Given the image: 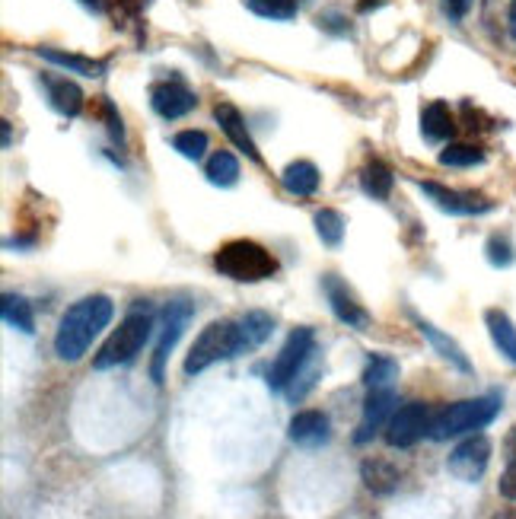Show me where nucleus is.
Here are the masks:
<instances>
[{
    "instance_id": "f257e3e1",
    "label": "nucleus",
    "mask_w": 516,
    "mask_h": 519,
    "mask_svg": "<svg viewBox=\"0 0 516 519\" xmlns=\"http://www.w3.org/2000/svg\"><path fill=\"white\" fill-rule=\"evenodd\" d=\"M115 316V303L102 293H93V297H83L74 306H67V313L58 322L55 332V354L64 363L80 360L90 344L96 341V335L112 322Z\"/></svg>"
},
{
    "instance_id": "f03ea898",
    "label": "nucleus",
    "mask_w": 516,
    "mask_h": 519,
    "mask_svg": "<svg viewBox=\"0 0 516 519\" xmlns=\"http://www.w3.org/2000/svg\"><path fill=\"white\" fill-rule=\"evenodd\" d=\"M153 306L147 300H137L131 306V313L122 319V325L109 335V341L102 344L99 354L93 357V370H112L125 367V363L137 360V354L144 351V344L153 335Z\"/></svg>"
},
{
    "instance_id": "7ed1b4c3",
    "label": "nucleus",
    "mask_w": 516,
    "mask_h": 519,
    "mask_svg": "<svg viewBox=\"0 0 516 519\" xmlns=\"http://www.w3.org/2000/svg\"><path fill=\"white\" fill-rule=\"evenodd\" d=\"M214 268L236 284H258L278 274L274 255L252 239H233L214 252Z\"/></svg>"
},
{
    "instance_id": "20e7f679",
    "label": "nucleus",
    "mask_w": 516,
    "mask_h": 519,
    "mask_svg": "<svg viewBox=\"0 0 516 519\" xmlns=\"http://www.w3.org/2000/svg\"><path fill=\"white\" fill-rule=\"evenodd\" d=\"M497 414H501V399L497 395H478V399H462L453 402L450 408H443L434 414V424H430V440H453L466 437L475 430H485Z\"/></svg>"
},
{
    "instance_id": "39448f33",
    "label": "nucleus",
    "mask_w": 516,
    "mask_h": 519,
    "mask_svg": "<svg viewBox=\"0 0 516 519\" xmlns=\"http://www.w3.org/2000/svg\"><path fill=\"white\" fill-rule=\"evenodd\" d=\"M243 357V338H239V322L220 319L211 322L208 328H201V335L195 338L192 351L185 357V376H198L220 360Z\"/></svg>"
},
{
    "instance_id": "423d86ee",
    "label": "nucleus",
    "mask_w": 516,
    "mask_h": 519,
    "mask_svg": "<svg viewBox=\"0 0 516 519\" xmlns=\"http://www.w3.org/2000/svg\"><path fill=\"white\" fill-rule=\"evenodd\" d=\"M319 351H316V332L313 328H294V332L287 335L284 348L274 357V363L268 367V389L274 392H287V386L294 383V379L303 373V367L309 360H313Z\"/></svg>"
},
{
    "instance_id": "0eeeda50",
    "label": "nucleus",
    "mask_w": 516,
    "mask_h": 519,
    "mask_svg": "<svg viewBox=\"0 0 516 519\" xmlns=\"http://www.w3.org/2000/svg\"><path fill=\"white\" fill-rule=\"evenodd\" d=\"M195 316V306L185 303V300H172L166 303L163 309V319H160V338H157V351H153V360H150V376L153 383H163L166 379V360L169 354L176 351L179 338L185 335L188 322Z\"/></svg>"
},
{
    "instance_id": "6e6552de",
    "label": "nucleus",
    "mask_w": 516,
    "mask_h": 519,
    "mask_svg": "<svg viewBox=\"0 0 516 519\" xmlns=\"http://www.w3.org/2000/svg\"><path fill=\"white\" fill-rule=\"evenodd\" d=\"M430 424H434V411L424 402H408L392 414L386 424V443L392 449H408L418 440L430 437Z\"/></svg>"
},
{
    "instance_id": "1a4fd4ad",
    "label": "nucleus",
    "mask_w": 516,
    "mask_h": 519,
    "mask_svg": "<svg viewBox=\"0 0 516 519\" xmlns=\"http://www.w3.org/2000/svg\"><path fill=\"white\" fill-rule=\"evenodd\" d=\"M488 462H491V440L485 434H466L450 459H446V469L450 475L462 484H475L481 481V475L488 472Z\"/></svg>"
},
{
    "instance_id": "9d476101",
    "label": "nucleus",
    "mask_w": 516,
    "mask_h": 519,
    "mask_svg": "<svg viewBox=\"0 0 516 519\" xmlns=\"http://www.w3.org/2000/svg\"><path fill=\"white\" fill-rule=\"evenodd\" d=\"M418 188L434 201V207H440L443 214H453V217H481L497 207L488 198L472 195V192H456V188H446L440 182H418Z\"/></svg>"
},
{
    "instance_id": "9b49d317",
    "label": "nucleus",
    "mask_w": 516,
    "mask_h": 519,
    "mask_svg": "<svg viewBox=\"0 0 516 519\" xmlns=\"http://www.w3.org/2000/svg\"><path fill=\"white\" fill-rule=\"evenodd\" d=\"M322 290H325V300H329L332 313H335V319L341 325L354 328V332H367V328H370V313L357 303V297L348 290V284L338 278V274H325Z\"/></svg>"
},
{
    "instance_id": "f8f14e48",
    "label": "nucleus",
    "mask_w": 516,
    "mask_h": 519,
    "mask_svg": "<svg viewBox=\"0 0 516 519\" xmlns=\"http://www.w3.org/2000/svg\"><path fill=\"white\" fill-rule=\"evenodd\" d=\"M392 414H395V389H367V402H364V414H360L354 443L367 446L389 424Z\"/></svg>"
},
{
    "instance_id": "ddd939ff",
    "label": "nucleus",
    "mask_w": 516,
    "mask_h": 519,
    "mask_svg": "<svg viewBox=\"0 0 516 519\" xmlns=\"http://www.w3.org/2000/svg\"><path fill=\"white\" fill-rule=\"evenodd\" d=\"M150 106L160 118L166 121H176V118H185L198 106V96L188 90L185 83L179 80H163V83H153L150 86Z\"/></svg>"
},
{
    "instance_id": "4468645a",
    "label": "nucleus",
    "mask_w": 516,
    "mask_h": 519,
    "mask_svg": "<svg viewBox=\"0 0 516 519\" xmlns=\"http://www.w3.org/2000/svg\"><path fill=\"white\" fill-rule=\"evenodd\" d=\"M287 437L294 440L297 446H303V449L325 446V443H329V437H332L329 414H325V411H297L294 418H290Z\"/></svg>"
},
{
    "instance_id": "2eb2a0df",
    "label": "nucleus",
    "mask_w": 516,
    "mask_h": 519,
    "mask_svg": "<svg viewBox=\"0 0 516 519\" xmlns=\"http://www.w3.org/2000/svg\"><path fill=\"white\" fill-rule=\"evenodd\" d=\"M214 118H217L220 131L227 134V141H230L236 150H243L252 163H262V153H258V147H255V141H252V134H249V128H246V118H243V112H239V109L233 106V102H217Z\"/></svg>"
},
{
    "instance_id": "dca6fc26",
    "label": "nucleus",
    "mask_w": 516,
    "mask_h": 519,
    "mask_svg": "<svg viewBox=\"0 0 516 519\" xmlns=\"http://www.w3.org/2000/svg\"><path fill=\"white\" fill-rule=\"evenodd\" d=\"M411 322H415V328H418V332L430 341V348H434L446 363H450V367H456L459 373H466V376H472L475 373V367H472V360L466 357V351H462L459 348V344L450 338V335H446V332H440V328L437 325H430L427 319H421V316H415V313H411Z\"/></svg>"
},
{
    "instance_id": "f3484780",
    "label": "nucleus",
    "mask_w": 516,
    "mask_h": 519,
    "mask_svg": "<svg viewBox=\"0 0 516 519\" xmlns=\"http://www.w3.org/2000/svg\"><path fill=\"white\" fill-rule=\"evenodd\" d=\"M45 90H48V102L51 109L64 118H77L80 109H83V90L67 77H42Z\"/></svg>"
},
{
    "instance_id": "a211bd4d",
    "label": "nucleus",
    "mask_w": 516,
    "mask_h": 519,
    "mask_svg": "<svg viewBox=\"0 0 516 519\" xmlns=\"http://www.w3.org/2000/svg\"><path fill=\"white\" fill-rule=\"evenodd\" d=\"M319 166L316 163H309V160H294L284 172H281V185H284V192L287 195H294V198H309V195H316L319 192Z\"/></svg>"
},
{
    "instance_id": "6ab92c4d",
    "label": "nucleus",
    "mask_w": 516,
    "mask_h": 519,
    "mask_svg": "<svg viewBox=\"0 0 516 519\" xmlns=\"http://www.w3.org/2000/svg\"><path fill=\"white\" fill-rule=\"evenodd\" d=\"M485 325H488V335L494 341L497 354H501L504 360H510L516 367V325H513V319L504 313V309H488Z\"/></svg>"
},
{
    "instance_id": "aec40b11",
    "label": "nucleus",
    "mask_w": 516,
    "mask_h": 519,
    "mask_svg": "<svg viewBox=\"0 0 516 519\" xmlns=\"http://www.w3.org/2000/svg\"><path fill=\"white\" fill-rule=\"evenodd\" d=\"M236 322H239V338H243V354L262 348L274 332V319L268 313H262V309H252V313L239 316Z\"/></svg>"
},
{
    "instance_id": "412c9836",
    "label": "nucleus",
    "mask_w": 516,
    "mask_h": 519,
    "mask_svg": "<svg viewBox=\"0 0 516 519\" xmlns=\"http://www.w3.org/2000/svg\"><path fill=\"white\" fill-rule=\"evenodd\" d=\"M456 131V121H453V112L446 102H430L421 112V134L427 141H446V137H453Z\"/></svg>"
},
{
    "instance_id": "4be33fe9",
    "label": "nucleus",
    "mask_w": 516,
    "mask_h": 519,
    "mask_svg": "<svg viewBox=\"0 0 516 519\" xmlns=\"http://www.w3.org/2000/svg\"><path fill=\"white\" fill-rule=\"evenodd\" d=\"M392 185H395V176L383 160H370L364 169H360V188H364L367 198L386 201L392 195Z\"/></svg>"
},
{
    "instance_id": "5701e85b",
    "label": "nucleus",
    "mask_w": 516,
    "mask_h": 519,
    "mask_svg": "<svg viewBox=\"0 0 516 519\" xmlns=\"http://www.w3.org/2000/svg\"><path fill=\"white\" fill-rule=\"evenodd\" d=\"M0 316H4L7 328L23 335H36V316H32V306L26 297H16V293H4L0 300Z\"/></svg>"
},
{
    "instance_id": "b1692460",
    "label": "nucleus",
    "mask_w": 516,
    "mask_h": 519,
    "mask_svg": "<svg viewBox=\"0 0 516 519\" xmlns=\"http://www.w3.org/2000/svg\"><path fill=\"white\" fill-rule=\"evenodd\" d=\"M39 58H45L48 64L64 67L71 74H83V77H102L106 74V61H93V58H83V55H67V51L58 48H39Z\"/></svg>"
},
{
    "instance_id": "393cba45",
    "label": "nucleus",
    "mask_w": 516,
    "mask_h": 519,
    "mask_svg": "<svg viewBox=\"0 0 516 519\" xmlns=\"http://www.w3.org/2000/svg\"><path fill=\"white\" fill-rule=\"evenodd\" d=\"M364 386L367 389H395L399 386V360L386 354H370L364 367Z\"/></svg>"
},
{
    "instance_id": "a878e982",
    "label": "nucleus",
    "mask_w": 516,
    "mask_h": 519,
    "mask_svg": "<svg viewBox=\"0 0 516 519\" xmlns=\"http://www.w3.org/2000/svg\"><path fill=\"white\" fill-rule=\"evenodd\" d=\"M204 176H208V182L217 188H233L239 182V160L230 150H217V153H211L208 166H204Z\"/></svg>"
},
{
    "instance_id": "bb28decb",
    "label": "nucleus",
    "mask_w": 516,
    "mask_h": 519,
    "mask_svg": "<svg viewBox=\"0 0 516 519\" xmlns=\"http://www.w3.org/2000/svg\"><path fill=\"white\" fill-rule=\"evenodd\" d=\"M344 217L341 211H335V207H322V211H316V233L322 239V246H329V249H338L341 242H344Z\"/></svg>"
},
{
    "instance_id": "cd10ccee",
    "label": "nucleus",
    "mask_w": 516,
    "mask_h": 519,
    "mask_svg": "<svg viewBox=\"0 0 516 519\" xmlns=\"http://www.w3.org/2000/svg\"><path fill=\"white\" fill-rule=\"evenodd\" d=\"M360 475H364V484L373 494H392L395 484H399V472L386 462H364L360 465Z\"/></svg>"
},
{
    "instance_id": "c85d7f7f",
    "label": "nucleus",
    "mask_w": 516,
    "mask_h": 519,
    "mask_svg": "<svg viewBox=\"0 0 516 519\" xmlns=\"http://www.w3.org/2000/svg\"><path fill=\"white\" fill-rule=\"evenodd\" d=\"M208 147H211V141H208V134L204 131H179L176 137H172V150H179L185 160H192V163H198V160H204V153H208Z\"/></svg>"
},
{
    "instance_id": "c756f323",
    "label": "nucleus",
    "mask_w": 516,
    "mask_h": 519,
    "mask_svg": "<svg viewBox=\"0 0 516 519\" xmlns=\"http://www.w3.org/2000/svg\"><path fill=\"white\" fill-rule=\"evenodd\" d=\"M440 163L443 166H456V169L481 166V163H485V150H478L472 144H450L446 150H440Z\"/></svg>"
},
{
    "instance_id": "7c9ffc66",
    "label": "nucleus",
    "mask_w": 516,
    "mask_h": 519,
    "mask_svg": "<svg viewBox=\"0 0 516 519\" xmlns=\"http://www.w3.org/2000/svg\"><path fill=\"white\" fill-rule=\"evenodd\" d=\"M246 7L262 16V20H294L297 16V0H246Z\"/></svg>"
},
{
    "instance_id": "2f4dec72",
    "label": "nucleus",
    "mask_w": 516,
    "mask_h": 519,
    "mask_svg": "<svg viewBox=\"0 0 516 519\" xmlns=\"http://www.w3.org/2000/svg\"><path fill=\"white\" fill-rule=\"evenodd\" d=\"M485 258H488L491 268H510V265L516 262V249H513L510 236L494 233V236L485 242Z\"/></svg>"
},
{
    "instance_id": "473e14b6",
    "label": "nucleus",
    "mask_w": 516,
    "mask_h": 519,
    "mask_svg": "<svg viewBox=\"0 0 516 519\" xmlns=\"http://www.w3.org/2000/svg\"><path fill=\"white\" fill-rule=\"evenodd\" d=\"M469 7H472V0H443V13L450 16L453 23H459V20H466V13H469Z\"/></svg>"
},
{
    "instance_id": "72a5a7b5",
    "label": "nucleus",
    "mask_w": 516,
    "mask_h": 519,
    "mask_svg": "<svg viewBox=\"0 0 516 519\" xmlns=\"http://www.w3.org/2000/svg\"><path fill=\"white\" fill-rule=\"evenodd\" d=\"M102 106H106V115H109V134H112V141L122 144V137H125V131H122V118H118V112H115V106H112L109 99L102 102Z\"/></svg>"
},
{
    "instance_id": "f704fd0d",
    "label": "nucleus",
    "mask_w": 516,
    "mask_h": 519,
    "mask_svg": "<svg viewBox=\"0 0 516 519\" xmlns=\"http://www.w3.org/2000/svg\"><path fill=\"white\" fill-rule=\"evenodd\" d=\"M497 491H501V497H507V500H516V465H510V469L501 475Z\"/></svg>"
},
{
    "instance_id": "c9c22d12",
    "label": "nucleus",
    "mask_w": 516,
    "mask_h": 519,
    "mask_svg": "<svg viewBox=\"0 0 516 519\" xmlns=\"http://www.w3.org/2000/svg\"><path fill=\"white\" fill-rule=\"evenodd\" d=\"M507 26H510V36H513V42H516V0L510 4V16H507Z\"/></svg>"
},
{
    "instance_id": "e433bc0d",
    "label": "nucleus",
    "mask_w": 516,
    "mask_h": 519,
    "mask_svg": "<svg viewBox=\"0 0 516 519\" xmlns=\"http://www.w3.org/2000/svg\"><path fill=\"white\" fill-rule=\"evenodd\" d=\"M0 125H4V147H10V141H13V137H10V121H0Z\"/></svg>"
}]
</instances>
